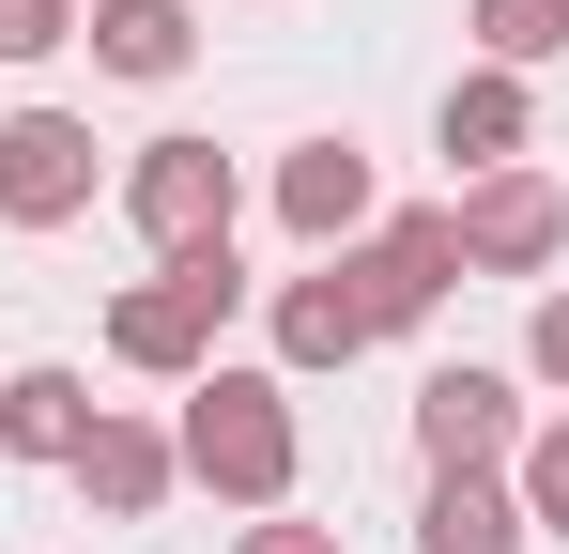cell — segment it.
<instances>
[{
    "label": "cell",
    "instance_id": "cell-17",
    "mask_svg": "<svg viewBox=\"0 0 569 554\" xmlns=\"http://www.w3.org/2000/svg\"><path fill=\"white\" fill-rule=\"evenodd\" d=\"M78 47V0H0V62H62Z\"/></svg>",
    "mask_w": 569,
    "mask_h": 554
},
{
    "label": "cell",
    "instance_id": "cell-3",
    "mask_svg": "<svg viewBox=\"0 0 569 554\" xmlns=\"http://www.w3.org/2000/svg\"><path fill=\"white\" fill-rule=\"evenodd\" d=\"M323 263L355 277L370 339H416V324L462 293V216H447V200H416V216H370V231H355V247H323Z\"/></svg>",
    "mask_w": 569,
    "mask_h": 554
},
{
    "label": "cell",
    "instance_id": "cell-16",
    "mask_svg": "<svg viewBox=\"0 0 569 554\" xmlns=\"http://www.w3.org/2000/svg\"><path fill=\"white\" fill-rule=\"evenodd\" d=\"M508 493H523V540H569V416H539L508 447Z\"/></svg>",
    "mask_w": 569,
    "mask_h": 554
},
{
    "label": "cell",
    "instance_id": "cell-1",
    "mask_svg": "<svg viewBox=\"0 0 569 554\" xmlns=\"http://www.w3.org/2000/svg\"><path fill=\"white\" fill-rule=\"evenodd\" d=\"M170 462L231 508H278L292 493V385L278 369H186V416H170Z\"/></svg>",
    "mask_w": 569,
    "mask_h": 554
},
{
    "label": "cell",
    "instance_id": "cell-10",
    "mask_svg": "<svg viewBox=\"0 0 569 554\" xmlns=\"http://www.w3.org/2000/svg\"><path fill=\"white\" fill-rule=\"evenodd\" d=\"M62 477H78V493H93L108 524H154V508H170V493H186V462H170V432H154V416H93V432H78V462H62Z\"/></svg>",
    "mask_w": 569,
    "mask_h": 554
},
{
    "label": "cell",
    "instance_id": "cell-7",
    "mask_svg": "<svg viewBox=\"0 0 569 554\" xmlns=\"http://www.w3.org/2000/svg\"><path fill=\"white\" fill-rule=\"evenodd\" d=\"M508 447H523V385L508 369H431L416 385V462L431 477H508Z\"/></svg>",
    "mask_w": 569,
    "mask_h": 554
},
{
    "label": "cell",
    "instance_id": "cell-19",
    "mask_svg": "<svg viewBox=\"0 0 569 554\" xmlns=\"http://www.w3.org/2000/svg\"><path fill=\"white\" fill-rule=\"evenodd\" d=\"M247 554H339V524H247Z\"/></svg>",
    "mask_w": 569,
    "mask_h": 554
},
{
    "label": "cell",
    "instance_id": "cell-15",
    "mask_svg": "<svg viewBox=\"0 0 569 554\" xmlns=\"http://www.w3.org/2000/svg\"><path fill=\"white\" fill-rule=\"evenodd\" d=\"M462 31H477V62H508V78H539L569 47V0H462Z\"/></svg>",
    "mask_w": 569,
    "mask_h": 554
},
{
    "label": "cell",
    "instance_id": "cell-5",
    "mask_svg": "<svg viewBox=\"0 0 569 554\" xmlns=\"http://www.w3.org/2000/svg\"><path fill=\"white\" fill-rule=\"evenodd\" d=\"M93 185H108V155L78 108H0V231H78Z\"/></svg>",
    "mask_w": 569,
    "mask_h": 554
},
{
    "label": "cell",
    "instance_id": "cell-14",
    "mask_svg": "<svg viewBox=\"0 0 569 554\" xmlns=\"http://www.w3.org/2000/svg\"><path fill=\"white\" fill-rule=\"evenodd\" d=\"M416 554H523V493H508V477H431Z\"/></svg>",
    "mask_w": 569,
    "mask_h": 554
},
{
    "label": "cell",
    "instance_id": "cell-12",
    "mask_svg": "<svg viewBox=\"0 0 569 554\" xmlns=\"http://www.w3.org/2000/svg\"><path fill=\"white\" fill-rule=\"evenodd\" d=\"M355 355H370V308H355V277H339V263H308V277L278 293V369H355Z\"/></svg>",
    "mask_w": 569,
    "mask_h": 554
},
{
    "label": "cell",
    "instance_id": "cell-18",
    "mask_svg": "<svg viewBox=\"0 0 569 554\" xmlns=\"http://www.w3.org/2000/svg\"><path fill=\"white\" fill-rule=\"evenodd\" d=\"M523 369H539V385L569 400V293H539V324H523Z\"/></svg>",
    "mask_w": 569,
    "mask_h": 554
},
{
    "label": "cell",
    "instance_id": "cell-4",
    "mask_svg": "<svg viewBox=\"0 0 569 554\" xmlns=\"http://www.w3.org/2000/svg\"><path fill=\"white\" fill-rule=\"evenodd\" d=\"M123 216H139V247H154V263H186V247H231V216H247V170H231L216 139H139V170H123Z\"/></svg>",
    "mask_w": 569,
    "mask_h": 554
},
{
    "label": "cell",
    "instance_id": "cell-2",
    "mask_svg": "<svg viewBox=\"0 0 569 554\" xmlns=\"http://www.w3.org/2000/svg\"><path fill=\"white\" fill-rule=\"evenodd\" d=\"M231 308H247V263H231V247H186V263H154L123 308H108V369H139V385H186V369H216Z\"/></svg>",
    "mask_w": 569,
    "mask_h": 554
},
{
    "label": "cell",
    "instance_id": "cell-8",
    "mask_svg": "<svg viewBox=\"0 0 569 554\" xmlns=\"http://www.w3.org/2000/svg\"><path fill=\"white\" fill-rule=\"evenodd\" d=\"M370 216H385V170L355 155V139H292V155H278V231L308 247V263H323V247H355Z\"/></svg>",
    "mask_w": 569,
    "mask_h": 554
},
{
    "label": "cell",
    "instance_id": "cell-6",
    "mask_svg": "<svg viewBox=\"0 0 569 554\" xmlns=\"http://www.w3.org/2000/svg\"><path fill=\"white\" fill-rule=\"evenodd\" d=\"M447 216H462V277H539L569 247V185L555 170H477Z\"/></svg>",
    "mask_w": 569,
    "mask_h": 554
},
{
    "label": "cell",
    "instance_id": "cell-11",
    "mask_svg": "<svg viewBox=\"0 0 569 554\" xmlns=\"http://www.w3.org/2000/svg\"><path fill=\"white\" fill-rule=\"evenodd\" d=\"M78 47H93L108 78L170 92V78L200 62V16H186V0H78Z\"/></svg>",
    "mask_w": 569,
    "mask_h": 554
},
{
    "label": "cell",
    "instance_id": "cell-9",
    "mask_svg": "<svg viewBox=\"0 0 569 554\" xmlns=\"http://www.w3.org/2000/svg\"><path fill=\"white\" fill-rule=\"evenodd\" d=\"M431 139H447V170H523V155H539V92L508 78V62H462V78H447V108H431Z\"/></svg>",
    "mask_w": 569,
    "mask_h": 554
},
{
    "label": "cell",
    "instance_id": "cell-13",
    "mask_svg": "<svg viewBox=\"0 0 569 554\" xmlns=\"http://www.w3.org/2000/svg\"><path fill=\"white\" fill-rule=\"evenodd\" d=\"M93 416H108V400L78 385V369H16V385H0V462H78Z\"/></svg>",
    "mask_w": 569,
    "mask_h": 554
}]
</instances>
